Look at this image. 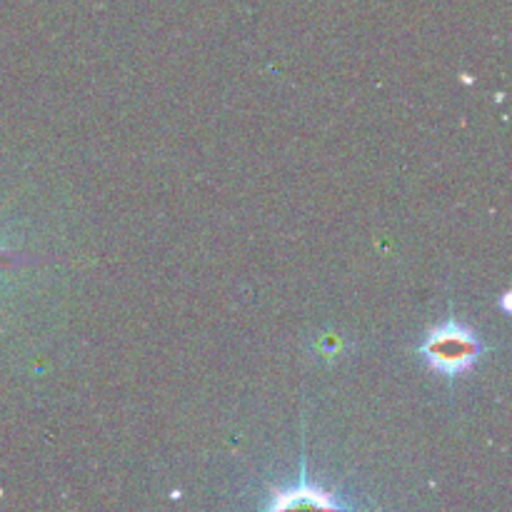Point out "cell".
Listing matches in <instances>:
<instances>
[{"instance_id":"1","label":"cell","mask_w":512,"mask_h":512,"mask_svg":"<svg viewBox=\"0 0 512 512\" xmlns=\"http://www.w3.org/2000/svg\"><path fill=\"white\" fill-rule=\"evenodd\" d=\"M480 353H483V345L478 335L458 320H445L443 325L430 330L425 343L420 345L425 363L443 375L468 373L478 363Z\"/></svg>"},{"instance_id":"2","label":"cell","mask_w":512,"mask_h":512,"mask_svg":"<svg viewBox=\"0 0 512 512\" xmlns=\"http://www.w3.org/2000/svg\"><path fill=\"white\" fill-rule=\"evenodd\" d=\"M273 510L285 508H338L333 498L318 485H308V478H300L298 488L275 490V500H270Z\"/></svg>"},{"instance_id":"3","label":"cell","mask_w":512,"mask_h":512,"mask_svg":"<svg viewBox=\"0 0 512 512\" xmlns=\"http://www.w3.org/2000/svg\"><path fill=\"white\" fill-rule=\"evenodd\" d=\"M10 263H15V258H10V255L0 253V268H3V265H10Z\"/></svg>"}]
</instances>
